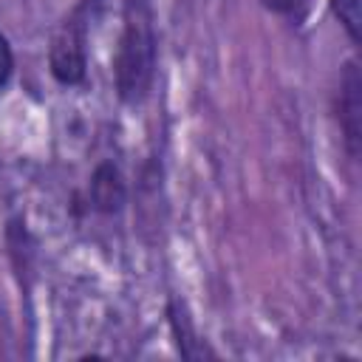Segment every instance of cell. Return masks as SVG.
Returning <instances> with one entry per match:
<instances>
[{"label":"cell","instance_id":"cell-3","mask_svg":"<svg viewBox=\"0 0 362 362\" xmlns=\"http://www.w3.org/2000/svg\"><path fill=\"white\" fill-rule=\"evenodd\" d=\"M334 110H337V124L345 141V153L351 161L359 158V141H362V76H359V62L348 59L339 76V88H337V99H334Z\"/></svg>","mask_w":362,"mask_h":362},{"label":"cell","instance_id":"cell-8","mask_svg":"<svg viewBox=\"0 0 362 362\" xmlns=\"http://www.w3.org/2000/svg\"><path fill=\"white\" fill-rule=\"evenodd\" d=\"M11 76H14V51H11L8 37L0 31V90L8 88Z\"/></svg>","mask_w":362,"mask_h":362},{"label":"cell","instance_id":"cell-6","mask_svg":"<svg viewBox=\"0 0 362 362\" xmlns=\"http://www.w3.org/2000/svg\"><path fill=\"white\" fill-rule=\"evenodd\" d=\"M331 11L345 28L348 40L356 45L359 42V28H362V0H331Z\"/></svg>","mask_w":362,"mask_h":362},{"label":"cell","instance_id":"cell-4","mask_svg":"<svg viewBox=\"0 0 362 362\" xmlns=\"http://www.w3.org/2000/svg\"><path fill=\"white\" fill-rule=\"evenodd\" d=\"M88 204L102 215H116L127 204V181L116 161H99L88 181Z\"/></svg>","mask_w":362,"mask_h":362},{"label":"cell","instance_id":"cell-2","mask_svg":"<svg viewBox=\"0 0 362 362\" xmlns=\"http://www.w3.org/2000/svg\"><path fill=\"white\" fill-rule=\"evenodd\" d=\"M96 0H82L62 17V23L51 31L48 42V68L51 76L62 88H76L88 76V37H90V14Z\"/></svg>","mask_w":362,"mask_h":362},{"label":"cell","instance_id":"cell-7","mask_svg":"<svg viewBox=\"0 0 362 362\" xmlns=\"http://www.w3.org/2000/svg\"><path fill=\"white\" fill-rule=\"evenodd\" d=\"M260 6H263L266 11H272V14H277V17L300 20V17L308 11L311 0H260Z\"/></svg>","mask_w":362,"mask_h":362},{"label":"cell","instance_id":"cell-1","mask_svg":"<svg viewBox=\"0 0 362 362\" xmlns=\"http://www.w3.org/2000/svg\"><path fill=\"white\" fill-rule=\"evenodd\" d=\"M156 79V28L150 0H124L113 54V85L124 105H141Z\"/></svg>","mask_w":362,"mask_h":362},{"label":"cell","instance_id":"cell-5","mask_svg":"<svg viewBox=\"0 0 362 362\" xmlns=\"http://www.w3.org/2000/svg\"><path fill=\"white\" fill-rule=\"evenodd\" d=\"M167 314H170V325H173L175 345H178L181 356H187V359H195V356H212V351H206V345L195 337L192 322H189V317H187V311H184V305H181L178 300L170 303Z\"/></svg>","mask_w":362,"mask_h":362}]
</instances>
